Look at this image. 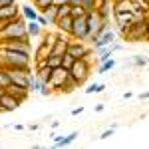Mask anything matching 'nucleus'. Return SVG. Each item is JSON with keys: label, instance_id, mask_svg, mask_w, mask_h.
<instances>
[{"label": "nucleus", "instance_id": "f257e3e1", "mask_svg": "<svg viewBox=\"0 0 149 149\" xmlns=\"http://www.w3.org/2000/svg\"><path fill=\"white\" fill-rule=\"evenodd\" d=\"M4 40H22V42H30V36L26 32V18L18 16L12 22L2 24L0 28V42Z\"/></svg>", "mask_w": 149, "mask_h": 149}, {"label": "nucleus", "instance_id": "f03ea898", "mask_svg": "<svg viewBox=\"0 0 149 149\" xmlns=\"http://www.w3.org/2000/svg\"><path fill=\"white\" fill-rule=\"evenodd\" d=\"M2 58H4V64L6 68H18L24 72H32L30 70V52H18V50H6V48H0Z\"/></svg>", "mask_w": 149, "mask_h": 149}, {"label": "nucleus", "instance_id": "7ed1b4c3", "mask_svg": "<svg viewBox=\"0 0 149 149\" xmlns=\"http://www.w3.org/2000/svg\"><path fill=\"white\" fill-rule=\"evenodd\" d=\"M90 72H92V62L86 60V58H78V60H74V64L70 68V76L76 78V81L81 86L90 78Z\"/></svg>", "mask_w": 149, "mask_h": 149}, {"label": "nucleus", "instance_id": "20e7f679", "mask_svg": "<svg viewBox=\"0 0 149 149\" xmlns=\"http://www.w3.org/2000/svg\"><path fill=\"white\" fill-rule=\"evenodd\" d=\"M147 26H149V16L137 18L135 22L129 26L125 40H129V42H143L145 40V34H147Z\"/></svg>", "mask_w": 149, "mask_h": 149}, {"label": "nucleus", "instance_id": "39448f33", "mask_svg": "<svg viewBox=\"0 0 149 149\" xmlns=\"http://www.w3.org/2000/svg\"><path fill=\"white\" fill-rule=\"evenodd\" d=\"M111 14H113L115 26H117V30H115V32H117L119 36H123V38H125L129 26L137 20V16L133 14V10H131V12H111Z\"/></svg>", "mask_w": 149, "mask_h": 149}, {"label": "nucleus", "instance_id": "423d86ee", "mask_svg": "<svg viewBox=\"0 0 149 149\" xmlns=\"http://www.w3.org/2000/svg\"><path fill=\"white\" fill-rule=\"evenodd\" d=\"M68 54H70V56H74L76 60H78V58L92 60L93 50H92L90 46H86V42H84V40H70V44H68Z\"/></svg>", "mask_w": 149, "mask_h": 149}, {"label": "nucleus", "instance_id": "0eeeda50", "mask_svg": "<svg viewBox=\"0 0 149 149\" xmlns=\"http://www.w3.org/2000/svg\"><path fill=\"white\" fill-rule=\"evenodd\" d=\"M90 36V28H88V20L86 16H80V18H74V24H72V32H70V38L72 40H88Z\"/></svg>", "mask_w": 149, "mask_h": 149}, {"label": "nucleus", "instance_id": "6e6552de", "mask_svg": "<svg viewBox=\"0 0 149 149\" xmlns=\"http://www.w3.org/2000/svg\"><path fill=\"white\" fill-rule=\"evenodd\" d=\"M20 105H22V103L18 102L14 95H10L6 90L0 93V113H10V111H16Z\"/></svg>", "mask_w": 149, "mask_h": 149}, {"label": "nucleus", "instance_id": "1a4fd4ad", "mask_svg": "<svg viewBox=\"0 0 149 149\" xmlns=\"http://www.w3.org/2000/svg\"><path fill=\"white\" fill-rule=\"evenodd\" d=\"M115 36H117V32H115L113 28H105L103 32H100V34L95 36V40H93V48H105L109 46L111 42H115Z\"/></svg>", "mask_w": 149, "mask_h": 149}, {"label": "nucleus", "instance_id": "9d476101", "mask_svg": "<svg viewBox=\"0 0 149 149\" xmlns=\"http://www.w3.org/2000/svg\"><path fill=\"white\" fill-rule=\"evenodd\" d=\"M70 76V70H66L64 66H60V68H54L52 70V78H50V88L58 92V88L64 84V80Z\"/></svg>", "mask_w": 149, "mask_h": 149}, {"label": "nucleus", "instance_id": "9b49d317", "mask_svg": "<svg viewBox=\"0 0 149 149\" xmlns=\"http://www.w3.org/2000/svg\"><path fill=\"white\" fill-rule=\"evenodd\" d=\"M20 16V6L18 4H12V6H2L0 8V24L12 22Z\"/></svg>", "mask_w": 149, "mask_h": 149}, {"label": "nucleus", "instance_id": "f8f14e48", "mask_svg": "<svg viewBox=\"0 0 149 149\" xmlns=\"http://www.w3.org/2000/svg\"><path fill=\"white\" fill-rule=\"evenodd\" d=\"M6 92L10 93V95H14V97H16L20 103L26 102V100H28V93H30L26 88H22V86H16V84H10V86L6 88Z\"/></svg>", "mask_w": 149, "mask_h": 149}, {"label": "nucleus", "instance_id": "ddd939ff", "mask_svg": "<svg viewBox=\"0 0 149 149\" xmlns=\"http://www.w3.org/2000/svg\"><path fill=\"white\" fill-rule=\"evenodd\" d=\"M78 135H80L78 131H72L68 135H54V147H68V145H72L76 141Z\"/></svg>", "mask_w": 149, "mask_h": 149}, {"label": "nucleus", "instance_id": "4468645a", "mask_svg": "<svg viewBox=\"0 0 149 149\" xmlns=\"http://www.w3.org/2000/svg\"><path fill=\"white\" fill-rule=\"evenodd\" d=\"M50 54H52V44H48L46 40H42V42L38 44V48H36V52H34V62L46 60Z\"/></svg>", "mask_w": 149, "mask_h": 149}, {"label": "nucleus", "instance_id": "2eb2a0df", "mask_svg": "<svg viewBox=\"0 0 149 149\" xmlns=\"http://www.w3.org/2000/svg\"><path fill=\"white\" fill-rule=\"evenodd\" d=\"M80 88V84L76 81V78H72V76H68L66 80H64V84L58 88V93H72V92H76Z\"/></svg>", "mask_w": 149, "mask_h": 149}, {"label": "nucleus", "instance_id": "dca6fc26", "mask_svg": "<svg viewBox=\"0 0 149 149\" xmlns=\"http://www.w3.org/2000/svg\"><path fill=\"white\" fill-rule=\"evenodd\" d=\"M72 24H74V18H72V16H64V18H58L56 28H58V32L70 36V32H72Z\"/></svg>", "mask_w": 149, "mask_h": 149}, {"label": "nucleus", "instance_id": "f3484780", "mask_svg": "<svg viewBox=\"0 0 149 149\" xmlns=\"http://www.w3.org/2000/svg\"><path fill=\"white\" fill-rule=\"evenodd\" d=\"M111 12H131L133 10V2L131 0H113L111 2Z\"/></svg>", "mask_w": 149, "mask_h": 149}, {"label": "nucleus", "instance_id": "a211bd4d", "mask_svg": "<svg viewBox=\"0 0 149 149\" xmlns=\"http://www.w3.org/2000/svg\"><path fill=\"white\" fill-rule=\"evenodd\" d=\"M20 14L26 18V22H28V20H36L40 12H38V8H36L34 4H26V6H22V8H20Z\"/></svg>", "mask_w": 149, "mask_h": 149}, {"label": "nucleus", "instance_id": "6ab92c4d", "mask_svg": "<svg viewBox=\"0 0 149 149\" xmlns=\"http://www.w3.org/2000/svg\"><path fill=\"white\" fill-rule=\"evenodd\" d=\"M40 14H44V16L48 18V22L52 24V26H56V22H58V6L56 4H50V6L44 8Z\"/></svg>", "mask_w": 149, "mask_h": 149}, {"label": "nucleus", "instance_id": "aec40b11", "mask_svg": "<svg viewBox=\"0 0 149 149\" xmlns=\"http://www.w3.org/2000/svg\"><path fill=\"white\" fill-rule=\"evenodd\" d=\"M26 32H28L30 38H38L42 34V26L38 24V20H28L26 22Z\"/></svg>", "mask_w": 149, "mask_h": 149}, {"label": "nucleus", "instance_id": "412c9836", "mask_svg": "<svg viewBox=\"0 0 149 149\" xmlns=\"http://www.w3.org/2000/svg\"><path fill=\"white\" fill-rule=\"evenodd\" d=\"M95 50V54H97V64H102L105 60H109V58L113 56V50L111 46H105V48H93Z\"/></svg>", "mask_w": 149, "mask_h": 149}, {"label": "nucleus", "instance_id": "4be33fe9", "mask_svg": "<svg viewBox=\"0 0 149 149\" xmlns=\"http://www.w3.org/2000/svg\"><path fill=\"white\" fill-rule=\"evenodd\" d=\"M52 70L54 68H50V66H44V68H40V70H36L34 74L40 78L42 81H46V84H50V78H52Z\"/></svg>", "mask_w": 149, "mask_h": 149}, {"label": "nucleus", "instance_id": "5701e85b", "mask_svg": "<svg viewBox=\"0 0 149 149\" xmlns=\"http://www.w3.org/2000/svg\"><path fill=\"white\" fill-rule=\"evenodd\" d=\"M115 64H117V62H115L113 56H111L109 60H105V62H102V64H100V68H97V74H107V72H111V70L115 68Z\"/></svg>", "mask_w": 149, "mask_h": 149}, {"label": "nucleus", "instance_id": "b1692460", "mask_svg": "<svg viewBox=\"0 0 149 149\" xmlns=\"http://www.w3.org/2000/svg\"><path fill=\"white\" fill-rule=\"evenodd\" d=\"M38 80H40V78H38ZM38 93H40L42 97H50V95L54 93V90L50 88V84H46V81L40 80V86H38Z\"/></svg>", "mask_w": 149, "mask_h": 149}, {"label": "nucleus", "instance_id": "393cba45", "mask_svg": "<svg viewBox=\"0 0 149 149\" xmlns=\"http://www.w3.org/2000/svg\"><path fill=\"white\" fill-rule=\"evenodd\" d=\"M149 64V58L147 56H141V54H137V56L131 58V66H135V68H145Z\"/></svg>", "mask_w": 149, "mask_h": 149}, {"label": "nucleus", "instance_id": "a878e982", "mask_svg": "<svg viewBox=\"0 0 149 149\" xmlns=\"http://www.w3.org/2000/svg\"><path fill=\"white\" fill-rule=\"evenodd\" d=\"M12 81H10V76H8V70L6 68H0V88H8Z\"/></svg>", "mask_w": 149, "mask_h": 149}, {"label": "nucleus", "instance_id": "bb28decb", "mask_svg": "<svg viewBox=\"0 0 149 149\" xmlns=\"http://www.w3.org/2000/svg\"><path fill=\"white\" fill-rule=\"evenodd\" d=\"M46 62H48V66H50V68H60V66H62V56L50 54V56L46 58Z\"/></svg>", "mask_w": 149, "mask_h": 149}, {"label": "nucleus", "instance_id": "cd10ccee", "mask_svg": "<svg viewBox=\"0 0 149 149\" xmlns=\"http://www.w3.org/2000/svg\"><path fill=\"white\" fill-rule=\"evenodd\" d=\"M103 90H105V84H90L88 90H86V93H88V95H92V93H102Z\"/></svg>", "mask_w": 149, "mask_h": 149}, {"label": "nucleus", "instance_id": "c85d7f7f", "mask_svg": "<svg viewBox=\"0 0 149 149\" xmlns=\"http://www.w3.org/2000/svg\"><path fill=\"white\" fill-rule=\"evenodd\" d=\"M81 8L86 10V14L93 12V10H97V2L95 0H81Z\"/></svg>", "mask_w": 149, "mask_h": 149}, {"label": "nucleus", "instance_id": "c756f323", "mask_svg": "<svg viewBox=\"0 0 149 149\" xmlns=\"http://www.w3.org/2000/svg\"><path fill=\"white\" fill-rule=\"evenodd\" d=\"M70 10H72V6H70L68 2H66V4H60V6H58V18L70 16Z\"/></svg>", "mask_w": 149, "mask_h": 149}, {"label": "nucleus", "instance_id": "7c9ffc66", "mask_svg": "<svg viewBox=\"0 0 149 149\" xmlns=\"http://www.w3.org/2000/svg\"><path fill=\"white\" fill-rule=\"evenodd\" d=\"M32 4H34L36 8H38V12H42L44 8H48L50 4H54V0H34Z\"/></svg>", "mask_w": 149, "mask_h": 149}, {"label": "nucleus", "instance_id": "2f4dec72", "mask_svg": "<svg viewBox=\"0 0 149 149\" xmlns=\"http://www.w3.org/2000/svg\"><path fill=\"white\" fill-rule=\"evenodd\" d=\"M74 60H76V58H74V56H70L68 52H66V54L62 56V66H64L66 70H70V68H72V64H74Z\"/></svg>", "mask_w": 149, "mask_h": 149}, {"label": "nucleus", "instance_id": "473e14b6", "mask_svg": "<svg viewBox=\"0 0 149 149\" xmlns=\"http://www.w3.org/2000/svg\"><path fill=\"white\" fill-rule=\"evenodd\" d=\"M70 16H72V18H80V16H86V10H84L81 6H72V10H70Z\"/></svg>", "mask_w": 149, "mask_h": 149}, {"label": "nucleus", "instance_id": "72a5a7b5", "mask_svg": "<svg viewBox=\"0 0 149 149\" xmlns=\"http://www.w3.org/2000/svg\"><path fill=\"white\" fill-rule=\"evenodd\" d=\"M115 129H117V127H113V125L109 127V129H105V131H103L102 135H100V139H107V137H111V135L115 133Z\"/></svg>", "mask_w": 149, "mask_h": 149}, {"label": "nucleus", "instance_id": "f704fd0d", "mask_svg": "<svg viewBox=\"0 0 149 149\" xmlns=\"http://www.w3.org/2000/svg\"><path fill=\"white\" fill-rule=\"evenodd\" d=\"M36 20H38V24H40L42 28H46V26H50V22H48V18L44 16V14H38V18H36Z\"/></svg>", "mask_w": 149, "mask_h": 149}, {"label": "nucleus", "instance_id": "c9c22d12", "mask_svg": "<svg viewBox=\"0 0 149 149\" xmlns=\"http://www.w3.org/2000/svg\"><path fill=\"white\" fill-rule=\"evenodd\" d=\"M12 4H16V0H0V8L2 6H12Z\"/></svg>", "mask_w": 149, "mask_h": 149}, {"label": "nucleus", "instance_id": "e433bc0d", "mask_svg": "<svg viewBox=\"0 0 149 149\" xmlns=\"http://www.w3.org/2000/svg\"><path fill=\"white\" fill-rule=\"evenodd\" d=\"M80 113H84V105H80V107H74V109H72V115H80Z\"/></svg>", "mask_w": 149, "mask_h": 149}, {"label": "nucleus", "instance_id": "4c0bfd02", "mask_svg": "<svg viewBox=\"0 0 149 149\" xmlns=\"http://www.w3.org/2000/svg\"><path fill=\"white\" fill-rule=\"evenodd\" d=\"M93 109L100 113V111H103V109H105V105H103V103H97V105H93Z\"/></svg>", "mask_w": 149, "mask_h": 149}, {"label": "nucleus", "instance_id": "58836bf2", "mask_svg": "<svg viewBox=\"0 0 149 149\" xmlns=\"http://www.w3.org/2000/svg\"><path fill=\"white\" fill-rule=\"evenodd\" d=\"M70 6H81V0H70Z\"/></svg>", "mask_w": 149, "mask_h": 149}, {"label": "nucleus", "instance_id": "ea45409f", "mask_svg": "<svg viewBox=\"0 0 149 149\" xmlns=\"http://www.w3.org/2000/svg\"><path fill=\"white\" fill-rule=\"evenodd\" d=\"M38 127H40V125H38V123H30V125H28V129H30V131H36Z\"/></svg>", "mask_w": 149, "mask_h": 149}, {"label": "nucleus", "instance_id": "a19ab883", "mask_svg": "<svg viewBox=\"0 0 149 149\" xmlns=\"http://www.w3.org/2000/svg\"><path fill=\"white\" fill-rule=\"evenodd\" d=\"M139 100H149V92H143L141 95H139Z\"/></svg>", "mask_w": 149, "mask_h": 149}, {"label": "nucleus", "instance_id": "79ce46f5", "mask_svg": "<svg viewBox=\"0 0 149 149\" xmlns=\"http://www.w3.org/2000/svg\"><path fill=\"white\" fill-rule=\"evenodd\" d=\"M66 2H70V0H54V4H56V6H60V4H66Z\"/></svg>", "mask_w": 149, "mask_h": 149}, {"label": "nucleus", "instance_id": "37998d69", "mask_svg": "<svg viewBox=\"0 0 149 149\" xmlns=\"http://www.w3.org/2000/svg\"><path fill=\"white\" fill-rule=\"evenodd\" d=\"M131 95H133V93H131V92H125V93H123V100H129Z\"/></svg>", "mask_w": 149, "mask_h": 149}, {"label": "nucleus", "instance_id": "c03bdc74", "mask_svg": "<svg viewBox=\"0 0 149 149\" xmlns=\"http://www.w3.org/2000/svg\"><path fill=\"white\" fill-rule=\"evenodd\" d=\"M60 127V121H52V129H58Z\"/></svg>", "mask_w": 149, "mask_h": 149}, {"label": "nucleus", "instance_id": "a18cd8bd", "mask_svg": "<svg viewBox=\"0 0 149 149\" xmlns=\"http://www.w3.org/2000/svg\"><path fill=\"white\" fill-rule=\"evenodd\" d=\"M12 127H14L16 131H20V129H24V125H20V123H16V125H12Z\"/></svg>", "mask_w": 149, "mask_h": 149}, {"label": "nucleus", "instance_id": "49530a36", "mask_svg": "<svg viewBox=\"0 0 149 149\" xmlns=\"http://www.w3.org/2000/svg\"><path fill=\"white\" fill-rule=\"evenodd\" d=\"M145 42L149 44V26H147V34H145Z\"/></svg>", "mask_w": 149, "mask_h": 149}, {"label": "nucleus", "instance_id": "de8ad7c7", "mask_svg": "<svg viewBox=\"0 0 149 149\" xmlns=\"http://www.w3.org/2000/svg\"><path fill=\"white\" fill-rule=\"evenodd\" d=\"M109 2H113V0H109Z\"/></svg>", "mask_w": 149, "mask_h": 149}]
</instances>
